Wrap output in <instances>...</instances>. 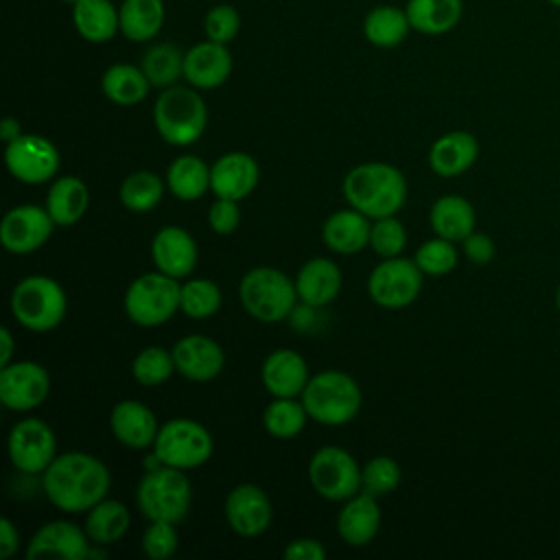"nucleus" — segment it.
<instances>
[{
  "label": "nucleus",
  "mask_w": 560,
  "mask_h": 560,
  "mask_svg": "<svg viewBox=\"0 0 560 560\" xmlns=\"http://www.w3.org/2000/svg\"><path fill=\"white\" fill-rule=\"evenodd\" d=\"M109 468L94 455L70 451L57 455L42 472V488L48 501L61 512H88L109 492Z\"/></svg>",
  "instance_id": "obj_1"
},
{
  "label": "nucleus",
  "mask_w": 560,
  "mask_h": 560,
  "mask_svg": "<svg viewBox=\"0 0 560 560\" xmlns=\"http://www.w3.org/2000/svg\"><path fill=\"white\" fill-rule=\"evenodd\" d=\"M343 197L370 219L392 217L407 201V179L392 164L365 162L343 177Z\"/></svg>",
  "instance_id": "obj_2"
},
{
  "label": "nucleus",
  "mask_w": 560,
  "mask_h": 560,
  "mask_svg": "<svg viewBox=\"0 0 560 560\" xmlns=\"http://www.w3.org/2000/svg\"><path fill=\"white\" fill-rule=\"evenodd\" d=\"M153 122L164 142L175 147L192 144L208 125V107L197 88H164L153 105Z\"/></svg>",
  "instance_id": "obj_3"
},
{
  "label": "nucleus",
  "mask_w": 560,
  "mask_h": 560,
  "mask_svg": "<svg viewBox=\"0 0 560 560\" xmlns=\"http://www.w3.org/2000/svg\"><path fill=\"white\" fill-rule=\"evenodd\" d=\"M302 402L308 416L326 427H341L354 420L361 409V389L357 381L339 370H324L308 378Z\"/></svg>",
  "instance_id": "obj_4"
},
{
  "label": "nucleus",
  "mask_w": 560,
  "mask_h": 560,
  "mask_svg": "<svg viewBox=\"0 0 560 560\" xmlns=\"http://www.w3.org/2000/svg\"><path fill=\"white\" fill-rule=\"evenodd\" d=\"M238 300L243 308L262 324H276L289 317L295 308V280L273 267L249 269L238 284Z\"/></svg>",
  "instance_id": "obj_5"
},
{
  "label": "nucleus",
  "mask_w": 560,
  "mask_h": 560,
  "mask_svg": "<svg viewBox=\"0 0 560 560\" xmlns=\"http://www.w3.org/2000/svg\"><path fill=\"white\" fill-rule=\"evenodd\" d=\"M192 501L190 479L182 468L158 466L151 468L136 488V505L149 521L179 523Z\"/></svg>",
  "instance_id": "obj_6"
},
{
  "label": "nucleus",
  "mask_w": 560,
  "mask_h": 560,
  "mask_svg": "<svg viewBox=\"0 0 560 560\" xmlns=\"http://www.w3.org/2000/svg\"><path fill=\"white\" fill-rule=\"evenodd\" d=\"M66 308V293L50 276H26L13 287L11 313L20 326L33 332H46L59 326Z\"/></svg>",
  "instance_id": "obj_7"
},
{
  "label": "nucleus",
  "mask_w": 560,
  "mask_h": 560,
  "mask_svg": "<svg viewBox=\"0 0 560 560\" xmlns=\"http://www.w3.org/2000/svg\"><path fill=\"white\" fill-rule=\"evenodd\" d=\"M182 284L162 271L138 276L125 293V313L138 326L151 328L166 324L179 311Z\"/></svg>",
  "instance_id": "obj_8"
},
{
  "label": "nucleus",
  "mask_w": 560,
  "mask_h": 560,
  "mask_svg": "<svg viewBox=\"0 0 560 560\" xmlns=\"http://www.w3.org/2000/svg\"><path fill=\"white\" fill-rule=\"evenodd\" d=\"M214 442L210 431L190 418H173L164 422L153 442V457L173 468L190 470L212 457Z\"/></svg>",
  "instance_id": "obj_9"
},
{
  "label": "nucleus",
  "mask_w": 560,
  "mask_h": 560,
  "mask_svg": "<svg viewBox=\"0 0 560 560\" xmlns=\"http://www.w3.org/2000/svg\"><path fill=\"white\" fill-rule=\"evenodd\" d=\"M313 490L328 501H346L361 492V468L341 446H322L308 462Z\"/></svg>",
  "instance_id": "obj_10"
},
{
  "label": "nucleus",
  "mask_w": 560,
  "mask_h": 560,
  "mask_svg": "<svg viewBox=\"0 0 560 560\" xmlns=\"http://www.w3.org/2000/svg\"><path fill=\"white\" fill-rule=\"evenodd\" d=\"M422 276L416 260L402 256L383 258L368 278V293L383 308H405L420 295Z\"/></svg>",
  "instance_id": "obj_11"
},
{
  "label": "nucleus",
  "mask_w": 560,
  "mask_h": 560,
  "mask_svg": "<svg viewBox=\"0 0 560 560\" xmlns=\"http://www.w3.org/2000/svg\"><path fill=\"white\" fill-rule=\"evenodd\" d=\"M9 459L26 475L44 472L57 457L55 431L39 418H24L9 433Z\"/></svg>",
  "instance_id": "obj_12"
},
{
  "label": "nucleus",
  "mask_w": 560,
  "mask_h": 560,
  "mask_svg": "<svg viewBox=\"0 0 560 560\" xmlns=\"http://www.w3.org/2000/svg\"><path fill=\"white\" fill-rule=\"evenodd\" d=\"M57 147L37 133H22L7 142L4 164L9 173L24 184H44L59 171Z\"/></svg>",
  "instance_id": "obj_13"
},
{
  "label": "nucleus",
  "mask_w": 560,
  "mask_h": 560,
  "mask_svg": "<svg viewBox=\"0 0 560 560\" xmlns=\"http://www.w3.org/2000/svg\"><path fill=\"white\" fill-rule=\"evenodd\" d=\"M50 394V376L35 361H15L0 370V400L11 411H31Z\"/></svg>",
  "instance_id": "obj_14"
},
{
  "label": "nucleus",
  "mask_w": 560,
  "mask_h": 560,
  "mask_svg": "<svg viewBox=\"0 0 560 560\" xmlns=\"http://www.w3.org/2000/svg\"><path fill=\"white\" fill-rule=\"evenodd\" d=\"M57 223L46 208L22 203L11 208L0 223V241L11 254H31L37 252L52 234Z\"/></svg>",
  "instance_id": "obj_15"
},
{
  "label": "nucleus",
  "mask_w": 560,
  "mask_h": 560,
  "mask_svg": "<svg viewBox=\"0 0 560 560\" xmlns=\"http://www.w3.org/2000/svg\"><path fill=\"white\" fill-rule=\"evenodd\" d=\"M225 518L232 532L243 538H254L267 532L273 518L267 492L256 483H238L225 497Z\"/></svg>",
  "instance_id": "obj_16"
},
{
  "label": "nucleus",
  "mask_w": 560,
  "mask_h": 560,
  "mask_svg": "<svg viewBox=\"0 0 560 560\" xmlns=\"http://www.w3.org/2000/svg\"><path fill=\"white\" fill-rule=\"evenodd\" d=\"M90 536L85 527L70 521L44 523L31 538L26 547V558H61V560H83L90 551Z\"/></svg>",
  "instance_id": "obj_17"
},
{
  "label": "nucleus",
  "mask_w": 560,
  "mask_h": 560,
  "mask_svg": "<svg viewBox=\"0 0 560 560\" xmlns=\"http://www.w3.org/2000/svg\"><path fill=\"white\" fill-rule=\"evenodd\" d=\"M232 74V52L228 44L199 42L184 52V79L197 90H214Z\"/></svg>",
  "instance_id": "obj_18"
},
{
  "label": "nucleus",
  "mask_w": 560,
  "mask_h": 560,
  "mask_svg": "<svg viewBox=\"0 0 560 560\" xmlns=\"http://www.w3.org/2000/svg\"><path fill=\"white\" fill-rule=\"evenodd\" d=\"M260 179L258 162L245 151H230L210 166V190L217 197L241 201L254 192Z\"/></svg>",
  "instance_id": "obj_19"
},
{
  "label": "nucleus",
  "mask_w": 560,
  "mask_h": 560,
  "mask_svg": "<svg viewBox=\"0 0 560 560\" xmlns=\"http://www.w3.org/2000/svg\"><path fill=\"white\" fill-rule=\"evenodd\" d=\"M173 359H175V370L195 383H206L212 381L214 376L221 374L225 365V352L223 348L206 337V335H188L182 337L173 346Z\"/></svg>",
  "instance_id": "obj_20"
},
{
  "label": "nucleus",
  "mask_w": 560,
  "mask_h": 560,
  "mask_svg": "<svg viewBox=\"0 0 560 560\" xmlns=\"http://www.w3.org/2000/svg\"><path fill=\"white\" fill-rule=\"evenodd\" d=\"M151 258L158 271L179 280L197 265V243L184 228L166 225L151 241Z\"/></svg>",
  "instance_id": "obj_21"
},
{
  "label": "nucleus",
  "mask_w": 560,
  "mask_h": 560,
  "mask_svg": "<svg viewBox=\"0 0 560 560\" xmlns=\"http://www.w3.org/2000/svg\"><path fill=\"white\" fill-rule=\"evenodd\" d=\"M260 378L273 398H295L302 396L311 376L306 361L295 350L278 348L265 359Z\"/></svg>",
  "instance_id": "obj_22"
},
{
  "label": "nucleus",
  "mask_w": 560,
  "mask_h": 560,
  "mask_svg": "<svg viewBox=\"0 0 560 560\" xmlns=\"http://www.w3.org/2000/svg\"><path fill=\"white\" fill-rule=\"evenodd\" d=\"M109 427L114 438L127 448H147L153 446L158 438V418L140 400H120L114 405L109 416Z\"/></svg>",
  "instance_id": "obj_23"
},
{
  "label": "nucleus",
  "mask_w": 560,
  "mask_h": 560,
  "mask_svg": "<svg viewBox=\"0 0 560 560\" xmlns=\"http://www.w3.org/2000/svg\"><path fill=\"white\" fill-rule=\"evenodd\" d=\"M381 527V508L376 497L368 492H357L343 501L337 516V534L350 547H363L374 540Z\"/></svg>",
  "instance_id": "obj_24"
},
{
  "label": "nucleus",
  "mask_w": 560,
  "mask_h": 560,
  "mask_svg": "<svg viewBox=\"0 0 560 560\" xmlns=\"http://www.w3.org/2000/svg\"><path fill=\"white\" fill-rule=\"evenodd\" d=\"M479 158V142L470 131H448L429 149V166L440 177L464 175Z\"/></svg>",
  "instance_id": "obj_25"
},
{
  "label": "nucleus",
  "mask_w": 560,
  "mask_h": 560,
  "mask_svg": "<svg viewBox=\"0 0 560 560\" xmlns=\"http://www.w3.org/2000/svg\"><path fill=\"white\" fill-rule=\"evenodd\" d=\"M295 289L306 306H326L341 289V269L330 258H311L300 267Z\"/></svg>",
  "instance_id": "obj_26"
},
{
  "label": "nucleus",
  "mask_w": 560,
  "mask_h": 560,
  "mask_svg": "<svg viewBox=\"0 0 560 560\" xmlns=\"http://www.w3.org/2000/svg\"><path fill=\"white\" fill-rule=\"evenodd\" d=\"M370 230H372L370 217H365L354 208H348V210H337L324 221L322 238L330 252L357 254L365 245H370Z\"/></svg>",
  "instance_id": "obj_27"
},
{
  "label": "nucleus",
  "mask_w": 560,
  "mask_h": 560,
  "mask_svg": "<svg viewBox=\"0 0 560 560\" xmlns=\"http://www.w3.org/2000/svg\"><path fill=\"white\" fill-rule=\"evenodd\" d=\"M429 223L435 236L462 243L470 232H475L477 217L472 203L466 197L444 195L431 206Z\"/></svg>",
  "instance_id": "obj_28"
},
{
  "label": "nucleus",
  "mask_w": 560,
  "mask_h": 560,
  "mask_svg": "<svg viewBox=\"0 0 560 560\" xmlns=\"http://www.w3.org/2000/svg\"><path fill=\"white\" fill-rule=\"evenodd\" d=\"M72 24L90 44H105L120 33L118 7L112 0H79L72 4Z\"/></svg>",
  "instance_id": "obj_29"
},
{
  "label": "nucleus",
  "mask_w": 560,
  "mask_h": 560,
  "mask_svg": "<svg viewBox=\"0 0 560 560\" xmlns=\"http://www.w3.org/2000/svg\"><path fill=\"white\" fill-rule=\"evenodd\" d=\"M411 31L422 35H444L453 31L464 13L462 0H407Z\"/></svg>",
  "instance_id": "obj_30"
},
{
  "label": "nucleus",
  "mask_w": 560,
  "mask_h": 560,
  "mask_svg": "<svg viewBox=\"0 0 560 560\" xmlns=\"http://www.w3.org/2000/svg\"><path fill=\"white\" fill-rule=\"evenodd\" d=\"M90 203V190L83 179L74 175L57 177L46 195V210L57 225L77 223Z\"/></svg>",
  "instance_id": "obj_31"
},
{
  "label": "nucleus",
  "mask_w": 560,
  "mask_h": 560,
  "mask_svg": "<svg viewBox=\"0 0 560 560\" xmlns=\"http://www.w3.org/2000/svg\"><path fill=\"white\" fill-rule=\"evenodd\" d=\"M120 33L129 42H151L164 26V0H122Z\"/></svg>",
  "instance_id": "obj_32"
},
{
  "label": "nucleus",
  "mask_w": 560,
  "mask_h": 560,
  "mask_svg": "<svg viewBox=\"0 0 560 560\" xmlns=\"http://www.w3.org/2000/svg\"><path fill=\"white\" fill-rule=\"evenodd\" d=\"M103 94L116 105H136L147 98L151 83L140 66L114 63L101 77Z\"/></svg>",
  "instance_id": "obj_33"
},
{
  "label": "nucleus",
  "mask_w": 560,
  "mask_h": 560,
  "mask_svg": "<svg viewBox=\"0 0 560 560\" xmlns=\"http://www.w3.org/2000/svg\"><path fill=\"white\" fill-rule=\"evenodd\" d=\"M411 24L407 11L394 4L374 7L363 20V35L376 48H394L405 42Z\"/></svg>",
  "instance_id": "obj_34"
},
{
  "label": "nucleus",
  "mask_w": 560,
  "mask_h": 560,
  "mask_svg": "<svg viewBox=\"0 0 560 560\" xmlns=\"http://www.w3.org/2000/svg\"><path fill=\"white\" fill-rule=\"evenodd\" d=\"M131 525L129 510L116 499H103L85 514V532L94 545H112L127 534Z\"/></svg>",
  "instance_id": "obj_35"
},
{
  "label": "nucleus",
  "mask_w": 560,
  "mask_h": 560,
  "mask_svg": "<svg viewBox=\"0 0 560 560\" xmlns=\"http://www.w3.org/2000/svg\"><path fill=\"white\" fill-rule=\"evenodd\" d=\"M166 186L182 201L201 199L210 188V166L197 155H179L166 171Z\"/></svg>",
  "instance_id": "obj_36"
},
{
  "label": "nucleus",
  "mask_w": 560,
  "mask_h": 560,
  "mask_svg": "<svg viewBox=\"0 0 560 560\" xmlns=\"http://www.w3.org/2000/svg\"><path fill=\"white\" fill-rule=\"evenodd\" d=\"M140 68L144 70L151 88L164 90L177 85V81L184 77V52L171 42L153 44L142 55Z\"/></svg>",
  "instance_id": "obj_37"
},
{
  "label": "nucleus",
  "mask_w": 560,
  "mask_h": 560,
  "mask_svg": "<svg viewBox=\"0 0 560 560\" xmlns=\"http://www.w3.org/2000/svg\"><path fill=\"white\" fill-rule=\"evenodd\" d=\"M308 418L311 416L304 402H298L295 398H273L262 411V424L267 433L278 440L295 438L304 429Z\"/></svg>",
  "instance_id": "obj_38"
},
{
  "label": "nucleus",
  "mask_w": 560,
  "mask_h": 560,
  "mask_svg": "<svg viewBox=\"0 0 560 560\" xmlns=\"http://www.w3.org/2000/svg\"><path fill=\"white\" fill-rule=\"evenodd\" d=\"M164 195V182L151 171H136L120 184V201L131 212L153 210Z\"/></svg>",
  "instance_id": "obj_39"
},
{
  "label": "nucleus",
  "mask_w": 560,
  "mask_h": 560,
  "mask_svg": "<svg viewBox=\"0 0 560 560\" xmlns=\"http://www.w3.org/2000/svg\"><path fill=\"white\" fill-rule=\"evenodd\" d=\"M175 372L173 352L162 346H147L140 350L131 363L133 378L144 387H158L171 378Z\"/></svg>",
  "instance_id": "obj_40"
},
{
  "label": "nucleus",
  "mask_w": 560,
  "mask_h": 560,
  "mask_svg": "<svg viewBox=\"0 0 560 560\" xmlns=\"http://www.w3.org/2000/svg\"><path fill=\"white\" fill-rule=\"evenodd\" d=\"M221 306V291L212 280L192 278L182 284L179 311L190 319H206Z\"/></svg>",
  "instance_id": "obj_41"
},
{
  "label": "nucleus",
  "mask_w": 560,
  "mask_h": 560,
  "mask_svg": "<svg viewBox=\"0 0 560 560\" xmlns=\"http://www.w3.org/2000/svg\"><path fill=\"white\" fill-rule=\"evenodd\" d=\"M400 479H402V472L398 462L387 455H376L361 468V492H368L372 497H383L394 492Z\"/></svg>",
  "instance_id": "obj_42"
},
{
  "label": "nucleus",
  "mask_w": 560,
  "mask_h": 560,
  "mask_svg": "<svg viewBox=\"0 0 560 560\" xmlns=\"http://www.w3.org/2000/svg\"><path fill=\"white\" fill-rule=\"evenodd\" d=\"M413 260L427 276H446L457 267V249L453 241L435 236L418 247Z\"/></svg>",
  "instance_id": "obj_43"
},
{
  "label": "nucleus",
  "mask_w": 560,
  "mask_h": 560,
  "mask_svg": "<svg viewBox=\"0 0 560 560\" xmlns=\"http://www.w3.org/2000/svg\"><path fill=\"white\" fill-rule=\"evenodd\" d=\"M405 245H407V232H405V225L396 219V214L374 219L370 230V247L378 256L383 258L400 256Z\"/></svg>",
  "instance_id": "obj_44"
},
{
  "label": "nucleus",
  "mask_w": 560,
  "mask_h": 560,
  "mask_svg": "<svg viewBox=\"0 0 560 560\" xmlns=\"http://www.w3.org/2000/svg\"><path fill=\"white\" fill-rule=\"evenodd\" d=\"M177 529L168 521H151L142 534V551L153 560H166L177 551Z\"/></svg>",
  "instance_id": "obj_45"
},
{
  "label": "nucleus",
  "mask_w": 560,
  "mask_h": 560,
  "mask_svg": "<svg viewBox=\"0 0 560 560\" xmlns=\"http://www.w3.org/2000/svg\"><path fill=\"white\" fill-rule=\"evenodd\" d=\"M241 28V15L232 4H214L203 18V33L208 39L230 44Z\"/></svg>",
  "instance_id": "obj_46"
},
{
  "label": "nucleus",
  "mask_w": 560,
  "mask_h": 560,
  "mask_svg": "<svg viewBox=\"0 0 560 560\" xmlns=\"http://www.w3.org/2000/svg\"><path fill=\"white\" fill-rule=\"evenodd\" d=\"M208 223H210L212 232H217V234H221V236L232 234V232L238 228V223H241L238 201L217 197V201L210 206Z\"/></svg>",
  "instance_id": "obj_47"
},
{
  "label": "nucleus",
  "mask_w": 560,
  "mask_h": 560,
  "mask_svg": "<svg viewBox=\"0 0 560 560\" xmlns=\"http://www.w3.org/2000/svg\"><path fill=\"white\" fill-rule=\"evenodd\" d=\"M464 254L466 258L472 262V265H488L494 254H497V247H494V241L483 234V232H470L464 241Z\"/></svg>",
  "instance_id": "obj_48"
},
{
  "label": "nucleus",
  "mask_w": 560,
  "mask_h": 560,
  "mask_svg": "<svg viewBox=\"0 0 560 560\" xmlns=\"http://www.w3.org/2000/svg\"><path fill=\"white\" fill-rule=\"evenodd\" d=\"M282 556L287 560H324L326 549L317 538H293L287 542Z\"/></svg>",
  "instance_id": "obj_49"
},
{
  "label": "nucleus",
  "mask_w": 560,
  "mask_h": 560,
  "mask_svg": "<svg viewBox=\"0 0 560 560\" xmlns=\"http://www.w3.org/2000/svg\"><path fill=\"white\" fill-rule=\"evenodd\" d=\"M20 532L9 518H0V556L11 558L18 551Z\"/></svg>",
  "instance_id": "obj_50"
},
{
  "label": "nucleus",
  "mask_w": 560,
  "mask_h": 560,
  "mask_svg": "<svg viewBox=\"0 0 560 560\" xmlns=\"http://www.w3.org/2000/svg\"><path fill=\"white\" fill-rule=\"evenodd\" d=\"M0 368L9 365L11 363V357H13V335L9 328H0Z\"/></svg>",
  "instance_id": "obj_51"
},
{
  "label": "nucleus",
  "mask_w": 560,
  "mask_h": 560,
  "mask_svg": "<svg viewBox=\"0 0 560 560\" xmlns=\"http://www.w3.org/2000/svg\"><path fill=\"white\" fill-rule=\"evenodd\" d=\"M18 136H22L20 122H18L15 118L7 116V118L0 122V138H2L4 142H11V140H15Z\"/></svg>",
  "instance_id": "obj_52"
},
{
  "label": "nucleus",
  "mask_w": 560,
  "mask_h": 560,
  "mask_svg": "<svg viewBox=\"0 0 560 560\" xmlns=\"http://www.w3.org/2000/svg\"><path fill=\"white\" fill-rule=\"evenodd\" d=\"M556 308H558V313H560V284H558V289H556Z\"/></svg>",
  "instance_id": "obj_53"
},
{
  "label": "nucleus",
  "mask_w": 560,
  "mask_h": 560,
  "mask_svg": "<svg viewBox=\"0 0 560 560\" xmlns=\"http://www.w3.org/2000/svg\"><path fill=\"white\" fill-rule=\"evenodd\" d=\"M545 2H549V4H553V7L560 9V0H545Z\"/></svg>",
  "instance_id": "obj_54"
},
{
  "label": "nucleus",
  "mask_w": 560,
  "mask_h": 560,
  "mask_svg": "<svg viewBox=\"0 0 560 560\" xmlns=\"http://www.w3.org/2000/svg\"><path fill=\"white\" fill-rule=\"evenodd\" d=\"M63 2H68V4H77L79 0H63Z\"/></svg>",
  "instance_id": "obj_55"
},
{
  "label": "nucleus",
  "mask_w": 560,
  "mask_h": 560,
  "mask_svg": "<svg viewBox=\"0 0 560 560\" xmlns=\"http://www.w3.org/2000/svg\"><path fill=\"white\" fill-rule=\"evenodd\" d=\"M558 28H560V22H558Z\"/></svg>",
  "instance_id": "obj_56"
}]
</instances>
